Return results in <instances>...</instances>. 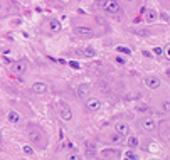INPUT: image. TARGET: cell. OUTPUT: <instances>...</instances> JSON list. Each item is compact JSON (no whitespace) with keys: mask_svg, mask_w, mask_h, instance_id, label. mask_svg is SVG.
I'll return each mask as SVG.
<instances>
[{"mask_svg":"<svg viewBox=\"0 0 170 160\" xmlns=\"http://www.w3.org/2000/svg\"><path fill=\"white\" fill-rule=\"evenodd\" d=\"M90 84H81V86H77L76 88V94H77V98H88V94H90Z\"/></svg>","mask_w":170,"mask_h":160,"instance_id":"obj_9","label":"cell"},{"mask_svg":"<svg viewBox=\"0 0 170 160\" xmlns=\"http://www.w3.org/2000/svg\"><path fill=\"white\" fill-rule=\"evenodd\" d=\"M140 126L145 131H153L157 128V123H155L153 118H143V120H140Z\"/></svg>","mask_w":170,"mask_h":160,"instance_id":"obj_4","label":"cell"},{"mask_svg":"<svg viewBox=\"0 0 170 160\" xmlns=\"http://www.w3.org/2000/svg\"><path fill=\"white\" fill-rule=\"evenodd\" d=\"M61 118H62L64 122H71V118H72V111L69 106H64L62 109H61Z\"/></svg>","mask_w":170,"mask_h":160,"instance_id":"obj_12","label":"cell"},{"mask_svg":"<svg viewBox=\"0 0 170 160\" xmlns=\"http://www.w3.org/2000/svg\"><path fill=\"white\" fill-rule=\"evenodd\" d=\"M74 32H76V35H79V37H93L94 35L91 27H76Z\"/></svg>","mask_w":170,"mask_h":160,"instance_id":"obj_6","label":"cell"},{"mask_svg":"<svg viewBox=\"0 0 170 160\" xmlns=\"http://www.w3.org/2000/svg\"><path fill=\"white\" fill-rule=\"evenodd\" d=\"M68 160H81V157L77 153H69L68 155Z\"/></svg>","mask_w":170,"mask_h":160,"instance_id":"obj_23","label":"cell"},{"mask_svg":"<svg viewBox=\"0 0 170 160\" xmlns=\"http://www.w3.org/2000/svg\"><path fill=\"white\" fill-rule=\"evenodd\" d=\"M0 10H2V4H0Z\"/></svg>","mask_w":170,"mask_h":160,"instance_id":"obj_34","label":"cell"},{"mask_svg":"<svg viewBox=\"0 0 170 160\" xmlns=\"http://www.w3.org/2000/svg\"><path fill=\"white\" fill-rule=\"evenodd\" d=\"M138 137H135V135H132V137H128V147L130 148H136L138 147Z\"/></svg>","mask_w":170,"mask_h":160,"instance_id":"obj_16","label":"cell"},{"mask_svg":"<svg viewBox=\"0 0 170 160\" xmlns=\"http://www.w3.org/2000/svg\"><path fill=\"white\" fill-rule=\"evenodd\" d=\"M12 71H14V74L22 76L24 72L27 71V64H26V63H22V61H15V63L12 64Z\"/></svg>","mask_w":170,"mask_h":160,"instance_id":"obj_5","label":"cell"},{"mask_svg":"<svg viewBox=\"0 0 170 160\" xmlns=\"http://www.w3.org/2000/svg\"><path fill=\"white\" fill-rule=\"evenodd\" d=\"M121 140H123V137H121V135H118V133H115V135H111V137H110V142L111 143H120Z\"/></svg>","mask_w":170,"mask_h":160,"instance_id":"obj_19","label":"cell"},{"mask_svg":"<svg viewBox=\"0 0 170 160\" xmlns=\"http://www.w3.org/2000/svg\"><path fill=\"white\" fill-rule=\"evenodd\" d=\"M141 54H143L145 57H152V54H150V51H143V52H141Z\"/></svg>","mask_w":170,"mask_h":160,"instance_id":"obj_30","label":"cell"},{"mask_svg":"<svg viewBox=\"0 0 170 160\" xmlns=\"http://www.w3.org/2000/svg\"><path fill=\"white\" fill-rule=\"evenodd\" d=\"M116 51H118V52H123V54H132V51L128 49V47H123V46H118Z\"/></svg>","mask_w":170,"mask_h":160,"instance_id":"obj_22","label":"cell"},{"mask_svg":"<svg viewBox=\"0 0 170 160\" xmlns=\"http://www.w3.org/2000/svg\"><path fill=\"white\" fill-rule=\"evenodd\" d=\"M116 63H120V64H125V59H123V57H116Z\"/></svg>","mask_w":170,"mask_h":160,"instance_id":"obj_31","label":"cell"},{"mask_svg":"<svg viewBox=\"0 0 170 160\" xmlns=\"http://www.w3.org/2000/svg\"><path fill=\"white\" fill-rule=\"evenodd\" d=\"M99 5H101V8L108 14H115V15L123 14V10H121V7H120V4L116 2V0H101Z\"/></svg>","mask_w":170,"mask_h":160,"instance_id":"obj_1","label":"cell"},{"mask_svg":"<svg viewBox=\"0 0 170 160\" xmlns=\"http://www.w3.org/2000/svg\"><path fill=\"white\" fill-rule=\"evenodd\" d=\"M130 30H132L133 34H136V35H143V37H148L150 34H152L148 29H140V27H132Z\"/></svg>","mask_w":170,"mask_h":160,"instance_id":"obj_14","label":"cell"},{"mask_svg":"<svg viewBox=\"0 0 170 160\" xmlns=\"http://www.w3.org/2000/svg\"><path fill=\"white\" fill-rule=\"evenodd\" d=\"M143 83H145V86H147V88H150V89H157V88H160L162 79L158 78V76H147V78L143 79Z\"/></svg>","mask_w":170,"mask_h":160,"instance_id":"obj_2","label":"cell"},{"mask_svg":"<svg viewBox=\"0 0 170 160\" xmlns=\"http://www.w3.org/2000/svg\"><path fill=\"white\" fill-rule=\"evenodd\" d=\"M115 131L118 135H121V137H125V135H128V125L125 122H118L115 125Z\"/></svg>","mask_w":170,"mask_h":160,"instance_id":"obj_11","label":"cell"},{"mask_svg":"<svg viewBox=\"0 0 170 160\" xmlns=\"http://www.w3.org/2000/svg\"><path fill=\"white\" fill-rule=\"evenodd\" d=\"M86 106H88L90 111H98V109L101 108V101H99L98 98H90V100L86 101Z\"/></svg>","mask_w":170,"mask_h":160,"instance_id":"obj_7","label":"cell"},{"mask_svg":"<svg viewBox=\"0 0 170 160\" xmlns=\"http://www.w3.org/2000/svg\"><path fill=\"white\" fill-rule=\"evenodd\" d=\"M168 106H170L168 101H163V105H162V109H163V111L167 113V111H168Z\"/></svg>","mask_w":170,"mask_h":160,"instance_id":"obj_26","label":"cell"},{"mask_svg":"<svg viewBox=\"0 0 170 160\" xmlns=\"http://www.w3.org/2000/svg\"><path fill=\"white\" fill-rule=\"evenodd\" d=\"M61 2H62V4H69V2H71V0H61Z\"/></svg>","mask_w":170,"mask_h":160,"instance_id":"obj_32","label":"cell"},{"mask_svg":"<svg viewBox=\"0 0 170 160\" xmlns=\"http://www.w3.org/2000/svg\"><path fill=\"white\" fill-rule=\"evenodd\" d=\"M101 155L105 157V158H113V157L120 155V152L115 150V148H105V150L101 152Z\"/></svg>","mask_w":170,"mask_h":160,"instance_id":"obj_13","label":"cell"},{"mask_svg":"<svg viewBox=\"0 0 170 160\" xmlns=\"http://www.w3.org/2000/svg\"><path fill=\"white\" fill-rule=\"evenodd\" d=\"M47 27H49V32H52V34L59 32V30L62 29L61 22H59V20H56V19H51V20L47 22Z\"/></svg>","mask_w":170,"mask_h":160,"instance_id":"obj_10","label":"cell"},{"mask_svg":"<svg viewBox=\"0 0 170 160\" xmlns=\"http://www.w3.org/2000/svg\"><path fill=\"white\" fill-rule=\"evenodd\" d=\"M153 52H155V54H163V51H162V47H155V49H153Z\"/></svg>","mask_w":170,"mask_h":160,"instance_id":"obj_29","label":"cell"},{"mask_svg":"<svg viewBox=\"0 0 170 160\" xmlns=\"http://www.w3.org/2000/svg\"><path fill=\"white\" fill-rule=\"evenodd\" d=\"M32 91H34L35 94H46V91H47V84L42 83V81H37V83L32 84Z\"/></svg>","mask_w":170,"mask_h":160,"instance_id":"obj_8","label":"cell"},{"mask_svg":"<svg viewBox=\"0 0 170 160\" xmlns=\"http://www.w3.org/2000/svg\"><path fill=\"white\" fill-rule=\"evenodd\" d=\"M157 19V12L155 10H148V14H147V22H153Z\"/></svg>","mask_w":170,"mask_h":160,"instance_id":"obj_18","label":"cell"},{"mask_svg":"<svg viewBox=\"0 0 170 160\" xmlns=\"http://www.w3.org/2000/svg\"><path fill=\"white\" fill-rule=\"evenodd\" d=\"M81 54L86 56V57H93V56L96 54V51H94V47H86V49L81 51Z\"/></svg>","mask_w":170,"mask_h":160,"instance_id":"obj_17","label":"cell"},{"mask_svg":"<svg viewBox=\"0 0 170 160\" xmlns=\"http://www.w3.org/2000/svg\"><path fill=\"white\" fill-rule=\"evenodd\" d=\"M27 137L34 143H39L41 138H42V131L39 130V128H35V126H30V128H27Z\"/></svg>","mask_w":170,"mask_h":160,"instance_id":"obj_3","label":"cell"},{"mask_svg":"<svg viewBox=\"0 0 170 160\" xmlns=\"http://www.w3.org/2000/svg\"><path fill=\"white\" fill-rule=\"evenodd\" d=\"M126 158L128 160H138V157H136L133 152H128V153H126Z\"/></svg>","mask_w":170,"mask_h":160,"instance_id":"obj_24","label":"cell"},{"mask_svg":"<svg viewBox=\"0 0 170 160\" xmlns=\"http://www.w3.org/2000/svg\"><path fill=\"white\" fill-rule=\"evenodd\" d=\"M69 66H71L72 69H79V64H77V63H74V61H71V63H69Z\"/></svg>","mask_w":170,"mask_h":160,"instance_id":"obj_28","label":"cell"},{"mask_svg":"<svg viewBox=\"0 0 170 160\" xmlns=\"http://www.w3.org/2000/svg\"><path fill=\"white\" fill-rule=\"evenodd\" d=\"M126 2H133V0H126Z\"/></svg>","mask_w":170,"mask_h":160,"instance_id":"obj_33","label":"cell"},{"mask_svg":"<svg viewBox=\"0 0 170 160\" xmlns=\"http://www.w3.org/2000/svg\"><path fill=\"white\" fill-rule=\"evenodd\" d=\"M86 157L88 158H94L96 157V148H86Z\"/></svg>","mask_w":170,"mask_h":160,"instance_id":"obj_20","label":"cell"},{"mask_svg":"<svg viewBox=\"0 0 170 160\" xmlns=\"http://www.w3.org/2000/svg\"><path fill=\"white\" fill-rule=\"evenodd\" d=\"M136 109H138V111H147V109H148V106L143 105V103H140V105L136 106Z\"/></svg>","mask_w":170,"mask_h":160,"instance_id":"obj_25","label":"cell"},{"mask_svg":"<svg viewBox=\"0 0 170 160\" xmlns=\"http://www.w3.org/2000/svg\"><path fill=\"white\" fill-rule=\"evenodd\" d=\"M22 152L27 153V155H32V153H34V148L30 147V145H24V147H22Z\"/></svg>","mask_w":170,"mask_h":160,"instance_id":"obj_21","label":"cell"},{"mask_svg":"<svg viewBox=\"0 0 170 160\" xmlns=\"http://www.w3.org/2000/svg\"><path fill=\"white\" fill-rule=\"evenodd\" d=\"M162 19H163L165 22H168V19H170V17H168V12H162Z\"/></svg>","mask_w":170,"mask_h":160,"instance_id":"obj_27","label":"cell"},{"mask_svg":"<svg viewBox=\"0 0 170 160\" xmlns=\"http://www.w3.org/2000/svg\"><path fill=\"white\" fill-rule=\"evenodd\" d=\"M7 120H9L10 123H19L20 122V115H19L17 111H10V113L7 115Z\"/></svg>","mask_w":170,"mask_h":160,"instance_id":"obj_15","label":"cell"}]
</instances>
